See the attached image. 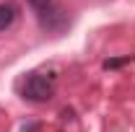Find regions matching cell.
<instances>
[{"label":"cell","mask_w":135,"mask_h":132,"mask_svg":"<svg viewBox=\"0 0 135 132\" xmlns=\"http://www.w3.org/2000/svg\"><path fill=\"white\" fill-rule=\"evenodd\" d=\"M29 5H31L34 11H39V13H44L47 8L52 5V0H29Z\"/></svg>","instance_id":"cell-3"},{"label":"cell","mask_w":135,"mask_h":132,"mask_svg":"<svg viewBox=\"0 0 135 132\" xmlns=\"http://www.w3.org/2000/svg\"><path fill=\"white\" fill-rule=\"evenodd\" d=\"M52 93H55L52 80H47L44 75H29L26 83H23V99L34 101V104H44V101H50Z\"/></svg>","instance_id":"cell-1"},{"label":"cell","mask_w":135,"mask_h":132,"mask_svg":"<svg viewBox=\"0 0 135 132\" xmlns=\"http://www.w3.org/2000/svg\"><path fill=\"white\" fill-rule=\"evenodd\" d=\"M16 18V5L13 3H0V31H5Z\"/></svg>","instance_id":"cell-2"},{"label":"cell","mask_w":135,"mask_h":132,"mask_svg":"<svg viewBox=\"0 0 135 132\" xmlns=\"http://www.w3.org/2000/svg\"><path fill=\"white\" fill-rule=\"evenodd\" d=\"M23 132H36V124H29V127H23Z\"/></svg>","instance_id":"cell-5"},{"label":"cell","mask_w":135,"mask_h":132,"mask_svg":"<svg viewBox=\"0 0 135 132\" xmlns=\"http://www.w3.org/2000/svg\"><path fill=\"white\" fill-rule=\"evenodd\" d=\"M122 62H127V57H125V60H107V62H104V67H107V70H109V67H119Z\"/></svg>","instance_id":"cell-4"}]
</instances>
